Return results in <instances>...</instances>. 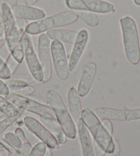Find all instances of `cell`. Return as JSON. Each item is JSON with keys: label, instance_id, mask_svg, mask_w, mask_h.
<instances>
[{"label": "cell", "instance_id": "19", "mask_svg": "<svg viewBox=\"0 0 140 156\" xmlns=\"http://www.w3.org/2000/svg\"><path fill=\"white\" fill-rule=\"evenodd\" d=\"M77 34V32L66 29H53L47 33V36L50 39L69 44H74Z\"/></svg>", "mask_w": 140, "mask_h": 156}, {"label": "cell", "instance_id": "2", "mask_svg": "<svg viewBox=\"0 0 140 156\" xmlns=\"http://www.w3.org/2000/svg\"><path fill=\"white\" fill-rule=\"evenodd\" d=\"M120 23L126 57L131 64L138 65L140 61V47L135 21L132 17L127 16L120 19Z\"/></svg>", "mask_w": 140, "mask_h": 156}, {"label": "cell", "instance_id": "17", "mask_svg": "<svg viewBox=\"0 0 140 156\" xmlns=\"http://www.w3.org/2000/svg\"><path fill=\"white\" fill-rule=\"evenodd\" d=\"M68 105L70 114L75 123H77L82 119V106L81 97L74 87H71L68 92Z\"/></svg>", "mask_w": 140, "mask_h": 156}, {"label": "cell", "instance_id": "7", "mask_svg": "<svg viewBox=\"0 0 140 156\" xmlns=\"http://www.w3.org/2000/svg\"><path fill=\"white\" fill-rule=\"evenodd\" d=\"M22 44H23L24 57L31 74L38 82H43V73L39 60L33 48L32 41L30 37L25 32L22 36Z\"/></svg>", "mask_w": 140, "mask_h": 156}, {"label": "cell", "instance_id": "42", "mask_svg": "<svg viewBox=\"0 0 140 156\" xmlns=\"http://www.w3.org/2000/svg\"><path fill=\"white\" fill-rule=\"evenodd\" d=\"M4 34V28L3 25H0V38L2 37V36Z\"/></svg>", "mask_w": 140, "mask_h": 156}, {"label": "cell", "instance_id": "18", "mask_svg": "<svg viewBox=\"0 0 140 156\" xmlns=\"http://www.w3.org/2000/svg\"><path fill=\"white\" fill-rule=\"evenodd\" d=\"M77 125L83 156H94L92 141L88 128L86 127L82 119Z\"/></svg>", "mask_w": 140, "mask_h": 156}, {"label": "cell", "instance_id": "3", "mask_svg": "<svg viewBox=\"0 0 140 156\" xmlns=\"http://www.w3.org/2000/svg\"><path fill=\"white\" fill-rule=\"evenodd\" d=\"M82 119L93 136L94 141L105 153L111 154L114 150V140L94 112L89 108H86L82 111Z\"/></svg>", "mask_w": 140, "mask_h": 156}, {"label": "cell", "instance_id": "16", "mask_svg": "<svg viewBox=\"0 0 140 156\" xmlns=\"http://www.w3.org/2000/svg\"><path fill=\"white\" fill-rule=\"evenodd\" d=\"M40 116L42 123L51 132L60 144L66 143V138L58 121L51 113H44Z\"/></svg>", "mask_w": 140, "mask_h": 156}, {"label": "cell", "instance_id": "6", "mask_svg": "<svg viewBox=\"0 0 140 156\" xmlns=\"http://www.w3.org/2000/svg\"><path fill=\"white\" fill-rule=\"evenodd\" d=\"M5 98L15 105L18 110H27L39 116H41L44 113L51 114L53 112L50 106L41 104L29 97L21 95L16 93H9L5 96Z\"/></svg>", "mask_w": 140, "mask_h": 156}, {"label": "cell", "instance_id": "40", "mask_svg": "<svg viewBox=\"0 0 140 156\" xmlns=\"http://www.w3.org/2000/svg\"><path fill=\"white\" fill-rule=\"evenodd\" d=\"M38 0H25V3L27 5H34Z\"/></svg>", "mask_w": 140, "mask_h": 156}, {"label": "cell", "instance_id": "27", "mask_svg": "<svg viewBox=\"0 0 140 156\" xmlns=\"http://www.w3.org/2000/svg\"><path fill=\"white\" fill-rule=\"evenodd\" d=\"M5 63H6L9 69L10 73L12 75L15 73L16 69L18 68L19 64H20L15 59V58H14V57L12 55H10V57L8 58L7 60L5 61Z\"/></svg>", "mask_w": 140, "mask_h": 156}, {"label": "cell", "instance_id": "38", "mask_svg": "<svg viewBox=\"0 0 140 156\" xmlns=\"http://www.w3.org/2000/svg\"><path fill=\"white\" fill-rule=\"evenodd\" d=\"M30 99L34 100V101H37L38 103H40L41 104H43L45 105H49L47 100L46 99H44V97H42L40 96H32L30 97Z\"/></svg>", "mask_w": 140, "mask_h": 156}, {"label": "cell", "instance_id": "33", "mask_svg": "<svg viewBox=\"0 0 140 156\" xmlns=\"http://www.w3.org/2000/svg\"><path fill=\"white\" fill-rule=\"evenodd\" d=\"M94 155L95 156H103L105 154V152L103 151V149L94 141L93 147Z\"/></svg>", "mask_w": 140, "mask_h": 156}, {"label": "cell", "instance_id": "10", "mask_svg": "<svg viewBox=\"0 0 140 156\" xmlns=\"http://www.w3.org/2000/svg\"><path fill=\"white\" fill-rule=\"evenodd\" d=\"M23 122L27 129L33 133L36 137L40 138V140L49 148L52 149L60 148V145L55 138L38 120L32 116H27L24 118Z\"/></svg>", "mask_w": 140, "mask_h": 156}, {"label": "cell", "instance_id": "29", "mask_svg": "<svg viewBox=\"0 0 140 156\" xmlns=\"http://www.w3.org/2000/svg\"><path fill=\"white\" fill-rule=\"evenodd\" d=\"M16 93L21 94V95H23V96L32 95V94L35 92V88H33V86L27 85L26 86H25V87H23V88L16 90Z\"/></svg>", "mask_w": 140, "mask_h": 156}, {"label": "cell", "instance_id": "28", "mask_svg": "<svg viewBox=\"0 0 140 156\" xmlns=\"http://www.w3.org/2000/svg\"><path fill=\"white\" fill-rule=\"evenodd\" d=\"M10 55L11 53L10 51V49L8 48L6 43L5 42L1 46V47H0V58L5 62L8 58L10 57Z\"/></svg>", "mask_w": 140, "mask_h": 156}, {"label": "cell", "instance_id": "30", "mask_svg": "<svg viewBox=\"0 0 140 156\" xmlns=\"http://www.w3.org/2000/svg\"><path fill=\"white\" fill-rule=\"evenodd\" d=\"M16 26L17 27L22 37V36L26 32V28L27 26V23L26 20H24V19H18V20L16 21Z\"/></svg>", "mask_w": 140, "mask_h": 156}, {"label": "cell", "instance_id": "15", "mask_svg": "<svg viewBox=\"0 0 140 156\" xmlns=\"http://www.w3.org/2000/svg\"><path fill=\"white\" fill-rule=\"evenodd\" d=\"M96 73V65L94 62L89 63L84 68L77 88L80 97H85L88 94L93 85Z\"/></svg>", "mask_w": 140, "mask_h": 156}, {"label": "cell", "instance_id": "34", "mask_svg": "<svg viewBox=\"0 0 140 156\" xmlns=\"http://www.w3.org/2000/svg\"><path fill=\"white\" fill-rule=\"evenodd\" d=\"M10 93V90L7 87L6 84L4 82L0 79V94L2 96L5 97L7 94Z\"/></svg>", "mask_w": 140, "mask_h": 156}, {"label": "cell", "instance_id": "23", "mask_svg": "<svg viewBox=\"0 0 140 156\" xmlns=\"http://www.w3.org/2000/svg\"><path fill=\"white\" fill-rule=\"evenodd\" d=\"M9 90L16 91L28 85L26 81L21 80H9L5 82Z\"/></svg>", "mask_w": 140, "mask_h": 156}, {"label": "cell", "instance_id": "32", "mask_svg": "<svg viewBox=\"0 0 140 156\" xmlns=\"http://www.w3.org/2000/svg\"><path fill=\"white\" fill-rule=\"evenodd\" d=\"M102 124L105 129L107 131L108 133L111 136L113 133V126H112V123L109 119H102Z\"/></svg>", "mask_w": 140, "mask_h": 156}, {"label": "cell", "instance_id": "37", "mask_svg": "<svg viewBox=\"0 0 140 156\" xmlns=\"http://www.w3.org/2000/svg\"><path fill=\"white\" fill-rule=\"evenodd\" d=\"M114 150L111 153V156H120V143L117 140H114Z\"/></svg>", "mask_w": 140, "mask_h": 156}, {"label": "cell", "instance_id": "5", "mask_svg": "<svg viewBox=\"0 0 140 156\" xmlns=\"http://www.w3.org/2000/svg\"><path fill=\"white\" fill-rule=\"evenodd\" d=\"M78 17L79 16L77 14L72 11L60 12L27 25L26 32L32 35L43 34V32L55 27H63L73 23L77 21Z\"/></svg>", "mask_w": 140, "mask_h": 156}, {"label": "cell", "instance_id": "12", "mask_svg": "<svg viewBox=\"0 0 140 156\" xmlns=\"http://www.w3.org/2000/svg\"><path fill=\"white\" fill-rule=\"evenodd\" d=\"M98 118L100 119L128 121L140 120V108L117 110L110 108H100L94 110Z\"/></svg>", "mask_w": 140, "mask_h": 156}, {"label": "cell", "instance_id": "14", "mask_svg": "<svg viewBox=\"0 0 140 156\" xmlns=\"http://www.w3.org/2000/svg\"><path fill=\"white\" fill-rule=\"evenodd\" d=\"M10 8L14 17L18 19L38 21L45 17V12L43 10L32 5H16Z\"/></svg>", "mask_w": 140, "mask_h": 156}, {"label": "cell", "instance_id": "36", "mask_svg": "<svg viewBox=\"0 0 140 156\" xmlns=\"http://www.w3.org/2000/svg\"><path fill=\"white\" fill-rule=\"evenodd\" d=\"M10 150L0 142V156H10Z\"/></svg>", "mask_w": 140, "mask_h": 156}, {"label": "cell", "instance_id": "4", "mask_svg": "<svg viewBox=\"0 0 140 156\" xmlns=\"http://www.w3.org/2000/svg\"><path fill=\"white\" fill-rule=\"evenodd\" d=\"M47 100L64 134L71 139L75 138L77 135L75 123L61 96L55 90H49L47 93Z\"/></svg>", "mask_w": 140, "mask_h": 156}, {"label": "cell", "instance_id": "39", "mask_svg": "<svg viewBox=\"0 0 140 156\" xmlns=\"http://www.w3.org/2000/svg\"><path fill=\"white\" fill-rule=\"evenodd\" d=\"M4 1L8 5H10L11 7L17 5V1H16V0H4Z\"/></svg>", "mask_w": 140, "mask_h": 156}, {"label": "cell", "instance_id": "21", "mask_svg": "<svg viewBox=\"0 0 140 156\" xmlns=\"http://www.w3.org/2000/svg\"><path fill=\"white\" fill-rule=\"evenodd\" d=\"M77 15L84 23L91 27H96L99 23V19L96 15L89 12H79Z\"/></svg>", "mask_w": 140, "mask_h": 156}, {"label": "cell", "instance_id": "11", "mask_svg": "<svg viewBox=\"0 0 140 156\" xmlns=\"http://www.w3.org/2000/svg\"><path fill=\"white\" fill-rule=\"evenodd\" d=\"M51 54L58 77L61 80H66L69 76V68L63 44L58 41H53L51 44Z\"/></svg>", "mask_w": 140, "mask_h": 156}, {"label": "cell", "instance_id": "24", "mask_svg": "<svg viewBox=\"0 0 140 156\" xmlns=\"http://www.w3.org/2000/svg\"><path fill=\"white\" fill-rule=\"evenodd\" d=\"M47 146L43 142L36 143L33 149L31 150L28 156H44L46 151Z\"/></svg>", "mask_w": 140, "mask_h": 156}, {"label": "cell", "instance_id": "45", "mask_svg": "<svg viewBox=\"0 0 140 156\" xmlns=\"http://www.w3.org/2000/svg\"><path fill=\"white\" fill-rule=\"evenodd\" d=\"M5 117H6V116H5L4 115V114L0 112V121H2V120L4 119L5 118Z\"/></svg>", "mask_w": 140, "mask_h": 156}, {"label": "cell", "instance_id": "46", "mask_svg": "<svg viewBox=\"0 0 140 156\" xmlns=\"http://www.w3.org/2000/svg\"><path fill=\"white\" fill-rule=\"evenodd\" d=\"M133 2L135 3V5L140 6V0H133Z\"/></svg>", "mask_w": 140, "mask_h": 156}, {"label": "cell", "instance_id": "22", "mask_svg": "<svg viewBox=\"0 0 140 156\" xmlns=\"http://www.w3.org/2000/svg\"><path fill=\"white\" fill-rule=\"evenodd\" d=\"M4 139L5 143H7L8 144H9L10 147L15 149H18L22 145L21 140L17 137V136L15 133H13L12 132L5 133Z\"/></svg>", "mask_w": 140, "mask_h": 156}, {"label": "cell", "instance_id": "13", "mask_svg": "<svg viewBox=\"0 0 140 156\" xmlns=\"http://www.w3.org/2000/svg\"><path fill=\"white\" fill-rule=\"evenodd\" d=\"M89 41V32L88 30L82 29L78 32L73 48L70 57L68 68L69 71H73L79 63Z\"/></svg>", "mask_w": 140, "mask_h": 156}, {"label": "cell", "instance_id": "25", "mask_svg": "<svg viewBox=\"0 0 140 156\" xmlns=\"http://www.w3.org/2000/svg\"><path fill=\"white\" fill-rule=\"evenodd\" d=\"M12 76L8 66L4 60L0 58V79L8 80Z\"/></svg>", "mask_w": 140, "mask_h": 156}, {"label": "cell", "instance_id": "41", "mask_svg": "<svg viewBox=\"0 0 140 156\" xmlns=\"http://www.w3.org/2000/svg\"><path fill=\"white\" fill-rule=\"evenodd\" d=\"M15 124L16 125H18V126H21V127L22 125L24 124V122H23V121H22V120L19 119H16L15 121Z\"/></svg>", "mask_w": 140, "mask_h": 156}, {"label": "cell", "instance_id": "26", "mask_svg": "<svg viewBox=\"0 0 140 156\" xmlns=\"http://www.w3.org/2000/svg\"><path fill=\"white\" fill-rule=\"evenodd\" d=\"M32 150V144L26 142L17 149L14 156H28Z\"/></svg>", "mask_w": 140, "mask_h": 156}, {"label": "cell", "instance_id": "43", "mask_svg": "<svg viewBox=\"0 0 140 156\" xmlns=\"http://www.w3.org/2000/svg\"><path fill=\"white\" fill-rule=\"evenodd\" d=\"M44 156H52V152L51 150L49 149H47L45 153H44Z\"/></svg>", "mask_w": 140, "mask_h": 156}, {"label": "cell", "instance_id": "20", "mask_svg": "<svg viewBox=\"0 0 140 156\" xmlns=\"http://www.w3.org/2000/svg\"><path fill=\"white\" fill-rule=\"evenodd\" d=\"M0 112L8 118H15L19 115L17 108L1 94H0Z\"/></svg>", "mask_w": 140, "mask_h": 156}, {"label": "cell", "instance_id": "9", "mask_svg": "<svg viewBox=\"0 0 140 156\" xmlns=\"http://www.w3.org/2000/svg\"><path fill=\"white\" fill-rule=\"evenodd\" d=\"M38 53L43 73V82H48L52 76L51 44L48 37L43 33L38 39Z\"/></svg>", "mask_w": 140, "mask_h": 156}, {"label": "cell", "instance_id": "31", "mask_svg": "<svg viewBox=\"0 0 140 156\" xmlns=\"http://www.w3.org/2000/svg\"><path fill=\"white\" fill-rule=\"evenodd\" d=\"M12 124V121L10 118L5 117L4 119L0 121V135L7 129L8 127H10Z\"/></svg>", "mask_w": 140, "mask_h": 156}, {"label": "cell", "instance_id": "44", "mask_svg": "<svg viewBox=\"0 0 140 156\" xmlns=\"http://www.w3.org/2000/svg\"><path fill=\"white\" fill-rule=\"evenodd\" d=\"M3 22H4V16L2 12H0V25L3 24Z\"/></svg>", "mask_w": 140, "mask_h": 156}, {"label": "cell", "instance_id": "1", "mask_svg": "<svg viewBox=\"0 0 140 156\" xmlns=\"http://www.w3.org/2000/svg\"><path fill=\"white\" fill-rule=\"evenodd\" d=\"M2 12L4 16L2 25L4 28L5 43L10 49L11 55L19 63H21L24 58L22 37L16 26V21L11 8L5 2L2 4Z\"/></svg>", "mask_w": 140, "mask_h": 156}, {"label": "cell", "instance_id": "35", "mask_svg": "<svg viewBox=\"0 0 140 156\" xmlns=\"http://www.w3.org/2000/svg\"><path fill=\"white\" fill-rule=\"evenodd\" d=\"M15 134L17 136V137L20 139L21 142H23V143H26L27 138L26 136V133H25L23 129H21V128H17V129H16Z\"/></svg>", "mask_w": 140, "mask_h": 156}, {"label": "cell", "instance_id": "8", "mask_svg": "<svg viewBox=\"0 0 140 156\" xmlns=\"http://www.w3.org/2000/svg\"><path fill=\"white\" fill-rule=\"evenodd\" d=\"M67 7L71 10L106 14L113 12L114 5L103 0H66Z\"/></svg>", "mask_w": 140, "mask_h": 156}]
</instances>
